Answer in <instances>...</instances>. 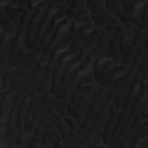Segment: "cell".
Returning <instances> with one entry per match:
<instances>
[{
	"mask_svg": "<svg viewBox=\"0 0 148 148\" xmlns=\"http://www.w3.org/2000/svg\"><path fill=\"white\" fill-rule=\"evenodd\" d=\"M43 1H29L28 8L20 19L16 35L8 56L16 60L23 52L27 50L26 47V38L28 24L30 19L35 13L37 7Z\"/></svg>",
	"mask_w": 148,
	"mask_h": 148,
	"instance_id": "obj_1",
	"label": "cell"
},
{
	"mask_svg": "<svg viewBox=\"0 0 148 148\" xmlns=\"http://www.w3.org/2000/svg\"><path fill=\"white\" fill-rule=\"evenodd\" d=\"M114 108L113 103L106 101L105 102L94 119L87 136L79 145V148H90L94 144L103 142L102 135L105 127L110 113Z\"/></svg>",
	"mask_w": 148,
	"mask_h": 148,
	"instance_id": "obj_2",
	"label": "cell"
},
{
	"mask_svg": "<svg viewBox=\"0 0 148 148\" xmlns=\"http://www.w3.org/2000/svg\"><path fill=\"white\" fill-rule=\"evenodd\" d=\"M69 52H70V43L66 42L51 53L46 66L43 80L37 91L38 93L44 96L50 94L52 79L56 68L62 56Z\"/></svg>",
	"mask_w": 148,
	"mask_h": 148,
	"instance_id": "obj_3",
	"label": "cell"
},
{
	"mask_svg": "<svg viewBox=\"0 0 148 148\" xmlns=\"http://www.w3.org/2000/svg\"><path fill=\"white\" fill-rule=\"evenodd\" d=\"M23 13L17 10L5 25L0 35V60L8 56L13 43Z\"/></svg>",
	"mask_w": 148,
	"mask_h": 148,
	"instance_id": "obj_4",
	"label": "cell"
},
{
	"mask_svg": "<svg viewBox=\"0 0 148 148\" xmlns=\"http://www.w3.org/2000/svg\"><path fill=\"white\" fill-rule=\"evenodd\" d=\"M101 86L100 83L96 82L88 88L82 96L74 109L69 114L74 117L79 127L84 122L92 102Z\"/></svg>",
	"mask_w": 148,
	"mask_h": 148,
	"instance_id": "obj_5",
	"label": "cell"
},
{
	"mask_svg": "<svg viewBox=\"0 0 148 148\" xmlns=\"http://www.w3.org/2000/svg\"><path fill=\"white\" fill-rule=\"evenodd\" d=\"M49 58V57L42 56L41 60L38 64L26 84L18 92L24 97L27 95L31 97L37 92V91L43 80Z\"/></svg>",
	"mask_w": 148,
	"mask_h": 148,
	"instance_id": "obj_6",
	"label": "cell"
},
{
	"mask_svg": "<svg viewBox=\"0 0 148 148\" xmlns=\"http://www.w3.org/2000/svg\"><path fill=\"white\" fill-rule=\"evenodd\" d=\"M61 117L52 105L39 121L34 130V136L29 148H40L43 138L53 122Z\"/></svg>",
	"mask_w": 148,
	"mask_h": 148,
	"instance_id": "obj_7",
	"label": "cell"
},
{
	"mask_svg": "<svg viewBox=\"0 0 148 148\" xmlns=\"http://www.w3.org/2000/svg\"><path fill=\"white\" fill-rule=\"evenodd\" d=\"M35 54L28 50L21 53L8 69L3 77L2 83L0 84V88L3 87L10 90L14 79L23 69L30 58Z\"/></svg>",
	"mask_w": 148,
	"mask_h": 148,
	"instance_id": "obj_8",
	"label": "cell"
},
{
	"mask_svg": "<svg viewBox=\"0 0 148 148\" xmlns=\"http://www.w3.org/2000/svg\"><path fill=\"white\" fill-rule=\"evenodd\" d=\"M73 22L66 18V19L58 26L54 36L49 45L43 53V57H49L51 53L65 44L70 35L71 29Z\"/></svg>",
	"mask_w": 148,
	"mask_h": 148,
	"instance_id": "obj_9",
	"label": "cell"
},
{
	"mask_svg": "<svg viewBox=\"0 0 148 148\" xmlns=\"http://www.w3.org/2000/svg\"><path fill=\"white\" fill-rule=\"evenodd\" d=\"M147 4V0H135L134 3L124 12V14L121 17V24L126 28L132 27L138 31L142 13L145 6Z\"/></svg>",
	"mask_w": 148,
	"mask_h": 148,
	"instance_id": "obj_10",
	"label": "cell"
},
{
	"mask_svg": "<svg viewBox=\"0 0 148 148\" xmlns=\"http://www.w3.org/2000/svg\"><path fill=\"white\" fill-rule=\"evenodd\" d=\"M98 56H92L87 62L77 71L68 84L76 88L78 84L82 83L95 84L96 82L94 72V65L95 61Z\"/></svg>",
	"mask_w": 148,
	"mask_h": 148,
	"instance_id": "obj_11",
	"label": "cell"
},
{
	"mask_svg": "<svg viewBox=\"0 0 148 148\" xmlns=\"http://www.w3.org/2000/svg\"><path fill=\"white\" fill-rule=\"evenodd\" d=\"M60 13L61 12L57 8L49 9L38 28L32 43L28 47L27 50L34 53H36L41 44L42 40L50 28L53 19Z\"/></svg>",
	"mask_w": 148,
	"mask_h": 148,
	"instance_id": "obj_12",
	"label": "cell"
},
{
	"mask_svg": "<svg viewBox=\"0 0 148 148\" xmlns=\"http://www.w3.org/2000/svg\"><path fill=\"white\" fill-rule=\"evenodd\" d=\"M43 54L35 53L29 60L28 63L24 66L23 69L14 79L10 91L18 92L19 90L26 84L34 71H35L38 64L41 60Z\"/></svg>",
	"mask_w": 148,
	"mask_h": 148,
	"instance_id": "obj_13",
	"label": "cell"
},
{
	"mask_svg": "<svg viewBox=\"0 0 148 148\" xmlns=\"http://www.w3.org/2000/svg\"><path fill=\"white\" fill-rule=\"evenodd\" d=\"M133 78L125 77L124 79L116 84L109 91L106 101L112 102L115 108L122 109L123 101L128 90L133 84Z\"/></svg>",
	"mask_w": 148,
	"mask_h": 148,
	"instance_id": "obj_14",
	"label": "cell"
},
{
	"mask_svg": "<svg viewBox=\"0 0 148 148\" xmlns=\"http://www.w3.org/2000/svg\"><path fill=\"white\" fill-rule=\"evenodd\" d=\"M148 31L138 30L135 34L134 42L120 62V66L129 68L135 56L141 51L147 41Z\"/></svg>",
	"mask_w": 148,
	"mask_h": 148,
	"instance_id": "obj_15",
	"label": "cell"
},
{
	"mask_svg": "<svg viewBox=\"0 0 148 148\" xmlns=\"http://www.w3.org/2000/svg\"><path fill=\"white\" fill-rule=\"evenodd\" d=\"M112 88H113L112 86L106 84H103L101 86L92 102L83 123V124L91 125L94 119L106 102L107 96Z\"/></svg>",
	"mask_w": 148,
	"mask_h": 148,
	"instance_id": "obj_16",
	"label": "cell"
},
{
	"mask_svg": "<svg viewBox=\"0 0 148 148\" xmlns=\"http://www.w3.org/2000/svg\"><path fill=\"white\" fill-rule=\"evenodd\" d=\"M79 51H70L62 56L54 71L53 79L50 94L56 95L60 85L61 79L71 62L76 60L79 55Z\"/></svg>",
	"mask_w": 148,
	"mask_h": 148,
	"instance_id": "obj_17",
	"label": "cell"
},
{
	"mask_svg": "<svg viewBox=\"0 0 148 148\" xmlns=\"http://www.w3.org/2000/svg\"><path fill=\"white\" fill-rule=\"evenodd\" d=\"M49 9V5L47 3L46 1H43L42 3L37 7L35 13L30 19L28 24L26 38L27 49L32 43L38 28Z\"/></svg>",
	"mask_w": 148,
	"mask_h": 148,
	"instance_id": "obj_18",
	"label": "cell"
},
{
	"mask_svg": "<svg viewBox=\"0 0 148 148\" xmlns=\"http://www.w3.org/2000/svg\"><path fill=\"white\" fill-rule=\"evenodd\" d=\"M17 93L9 91L0 102V141H2L6 135L9 113Z\"/></svg>",
	"mask_w": 148,
	"mask_h": 148,
	"instance_id": "obj_19",
	"label": "cell"
},
{
	"mask_svg": "<svg viewBox=\"0 0 148 148\" xmlns=\"http://www.w3.org/2000/svg\"><path fill=\"white\" fill-rule=\"evenodd\" d=\"M75 87L68 84L58 94L53 106L62 118L68 114V110Z\"/></svg>",
	"mask_w": 148,
	"mask_h": 148,
	"instance_id": "obj_20",
	"label": "cell"
},
{
	"mask_svg": "<svg viewBox=\"0 0 148 148\" xmlns=\"http://www.w3.org/2000/svg\"><path fill=\"white\" fill-rule=\"evenodd\" d=\"M96 29L90 37L87 42L85 44L82 49L80 51L78 57L76 58L79 61H82L84 63L93 56L94 52L96 48L98 39L102 32L106 28L102 25H96Z\"/></svg>",
	"mask_w": 148,
	"mask_h": 148,
	"instance_id": "obj_21",
	"label": "cell"
},
{
	"mask_svg": "<svg viewBox=\"0 0 148 148\" xmlns=\"http://www.w3.org/2000/svg\"><path fill=\"white\" fill-rule=\"evenodd\" d=\"M117 25L119 24H112L102 32L98 39L94 56H103L105 54L113 38Z\"/></svg>",
	"mask_w": 148,
	"mask_h": 148,
	"instance_id": "obj_22",
	"label": "cell"
},
{
	"mask_svg": "<svg viewBox=\"0 0 148 148\" xmlns=\"http://www.w3.org/2000/svg\"><path fill=\"white\" fill-rule=\"evenodd\" d=\"M126 27L123 24H120L117 25L116 32L110 44L107 52L103 57L110 58L113 62H120L123 57L119 49V44L120 42V37L125 30Z\"/></svg>",
	"mask_w": 148,
	"mask_h": 148,
	"instance_id": "obj_23",
	"label": "cell"
},
{
	"mask_svg": "<svg viewBox=\"0 0 148 148\" xmlns=\"http://www.w3.org/2000/svg\"><path fill=\"white\" fill-rule=\"evenodd\" d=\"M57 97V96L56 95L53 94H49L44 97L43 100L36 108L34 113L31 124L28 129L34 131L39 121L53 105Z\"/></svg>",
	"mask_w": 148,
	"mask_h": 148,
	"instance_id": "obj_24",
	"label": "cell"
},
{
	"mask_svg": "<svg viewBox=\"0 0 148 148\" xmlns=\"http://www.w3.org/2000/svg\"><path fill=\"white\" fill-rule=\"evenodd\" d=\"M147 121L148 118H141L136 120L120 142L119 148H130L142 129L147 124Z\"/></svg>",
	"mask_w": 148,
	"mask_h": 148,
	"instance_id": "obj_25",
	"label": "cell"
},
{
	"mask_svg": "<svg viewBox=\"0 0 148 148\" xmlns=\"http://www.w3.org/2000/svg\"><path fill=\"white\" fill-rule=\"evenodd\" d=\"M121 111L122 109L114 108L112 111L108 119L102 135V140L103 141V143L106 145V146L107 144L110 140L114 133L117 123L118 121L119 116L121 114Z\"/></svg>",
	"mask_w": 148,
	"mask_h": 148,
	"instance_id": "obj_26",
	"label": "cell"
},
{
	"mask_svg": "<svg viewBox=\"0 0 148 148\" xmlns=\"http://www.w3.org/2000/svg\"><path fill=\"white\" fill-rule=\"evenodd\" d=\"M65 19H66V17L64 16L61 13L58 14L57 16H56L53 19L49 31L45 35L43 40H42L41 44L36 53L43 54V51H45L46 48L47 47V46L49 45L51 40L52 39L53 37L54 36L58 26Z\"/></svg>",
	"mask_w": 148,
	"mask_h": 148,
	"instance_id": "obj_27",
	"label": "cell"
},
{
	"mask_svg": "<svg viewBox=\"0 0 148 148\" xmlns=\"http://www.w3.org/2000/svg\"><path fill=\"white\" fill-rule=\"evenodd\" d=\"M24 98V97L21 94L18 92L17 93L14 99L10 112L9 113L8 122L7 124L6 135H9L11 134L17 128V122L18 110H19L20 105Z\"/></svg>",
	"mask_w": 148,
	"mask_h": 148,
	"instance_id": "obj_28",
	"label": "cell"
},
{
	"mask_svg": "<svg viewBox=\"0 0 148 148\" xmlns=\"http://www.w3.org/2000/svg\"><path fill=\"white\" fill-rule=\"evenodd\" d=\"M85 63L83 61H79L77 59L73 60L72 62H71L61 79L60 85L56 93L57 96L64 89V88H65L68 85L69 82L73 77L75 73L77 72V71L80 69L82 66Z\"/></svg>",
	"mask_w": 148,
	"mask_h": 148,
	"instance_id": "obj_29",
	"label": "cell"
},
{
	"mask_svg": "<svg viewBox=\"0 0 148 148\" xmlns=\"http://www.w3.org/2000/svg\"><path fill=\"white\" fill-rule=\"evenodd\" d=\"M96 26L94 27H85L70 45V51H79L82 49L85 44L89 40L96 29Z\"/></svg>",
	"mask_w": 148,
	"mask_h": 148,
	"instance_id": "obj_30",
	"label": "cell"
},
{
	"mask_svg": "<svg viewBox=\"0 0 148 148\" xmlns=\"http://www.w3.org/2000/svg\"><path fill=\"white\" fill-rule=\"evenodd\" d=\"M136 32L132 27H128L126 28L123 32L119 44V49L122 57L124 56L132 45Z\"/></svg>",
	"mask_w": 148,
	"mask_h": 148,
	"instance_id": "obj_31",
	"label": "cell"
},
{
	"mask_svg": "<svg viewBox=\"0 0 148 148\" xmlns=\"http://www.w3.org/2000/svg\"><path fill=\"white\" fill-rule=\"evenodd\" d=\"M62 140L63 139L58 131L55 127L51 125L43 138L41 147H55L58 143Z\"/></svg>",
	"mask_w": 148,
	"mask_h": 148,
	"instance_id": "obj_32",
	"label": "cell"
},
{
	"mask_svg": "<svg viewBox=\"0 0 148 148\" xmlns=\"http://www.w3.org/2000/svg\"><path fill=\"white\" fill-rule=\"evenodd\" d=\"M148 56V43L147 41L146 42L143 49L140 51L134 58L130 66L128 68V71L126 77L133 78L135 76L139 66L143 61L145 57Z\"/></svg>",
	"mask_w": 148,
	"mask_h": 148,
	"instance_id": "obj_33",
	"label": "cell"
},
{
	"mask_svg": "<svg viewBox=\"0 0 148 148\" xmlns=\"http://www.w3.org/2000/svg\"><path fill=\"white\" fill-rule=\"evenodd\" d=\"M44 95L39 93H35L34 95H31L30 97V103L28 108L27 116L25 119V130H27L32 122L33 116L34 113L38 108V105L42 102L44 98Z\"/></svg>",
	"mask_w": 148,
	"mask_h": 148,
	"instance_id": "obj_34",
	"label": "cell"
},
{
	"mask_svg": "<svg viewBox=\"0 0 148 148\" xmlns=\"http://www.w3.org/2000/svg\"><path fill=\"white\" fill-rule=\"evenodd\" d=\"M141 87L140 84H132L130 87L128 93L124 98L122 110L130 112L133 105L136 100L140 91Z\"/></svg>",
	"mask_w": 148,
	"mask_h": 148,
	"instance_id": "obj_35",
	"label": "cell"
},
{
	"mask_svg": "<svg viewBox=\"0 0 148 148\" xmlns=\"http://www.w3.org/2000/svg\"><path fill=\"white\" fill-rule=\"evenodd\" d=\"M108 11L106 6V1H95L90 10L91 17L95 26L98 24L102 16Z\"/></svg>",
	"mask_w": 148,
	"mask_h": 148,
	"instance_id": "obj_36",
	"label": "cell"
},
{
	"mask_svg": "<svg viewBox=\"0 0 148 148\" xmlns=\"http://www.w3.org/2000/svg\"><path fill=\"white\" fill-rule=\"evenodd\" d=\"M29 103L30 97L28 95H27L23 99L18 110L17 122V129L20 130L22 132L25 130V119Z\"/></svg>",
	"mask_w": 148,
	"mask_h": 148,
	"instance_id": "obj_37",
	"label": "cell"
},
{
	"mask_svg": "<svg viewBox=\"0 0 148 148\" xmlns=\"http://www.w3.org/2000/svg\"><path fill=\"white\" fill-rule=\"evenodd\" d=\"M34 136V131L25 130L19 135L15 145L11 148H29Z\"/></svg>",
	"mask_w": 148,
	"mask_h": 148,
	"instance_id": "obj_38",
	"label": "cell"
},
{
	"mask_svg": "<svg viewBox=\"0 0 148 148\" xmlns=\"http://www.w3.org/2000/svg\"><path fill=\"white\" fill-rule=\"evenodd\" d=\"M91 125L82 124L76 134L71 138L66 147H78L80 143L87 136Z\"/></svg>",
	"mask_w": 148,
	"mask_h": 148,
	"instance_id": "obj_39",
	"label": "cell"
},
{
	"mask_svg": "<svg viewBox=\"0 0 148 148\" xmlns=\"http://www.w3.org/2000/svg\"><path fill=\"white\" fill-rule=\"evenodd\" d=\"M92 85L93 84L88 83H82L77 86L72 97L71 104L69 106L68 110V114H69L74 109L76 104L77 103L78 101H79L82 96L83 95L84 92Z\"/></svg>",
	"mask_w": 148,
	"mask_h": 148,
	"instance_id": "obj_40",
	"label": "cell"
},
{
	"mask_svg": "<svg viewBox=\"0 0 148 148\" xmlns=\"http://www.w3.org/2000/svg\"><path fill=\"white\" fill-rule=\"evenodd\" d=\"M130 148H148V124L142 129Z\"/></svg>",
	"mask_w": 148,
	"mask_h": 148,
	"instance_id": "obj_41",
	"label": "cell"
},
{
	"mask_svg": "<svg viewBox=\"0 0 148 148\" xmlns=\"http://www.w3.org/2000/svg\"><path fill=\"white\" fill-rule=\"evenodd\" d=\"M106 6L108 12L115 18L120 20L124 14L121 1H106Z\"/></svg>",
	"mask_w": 148,
	"mask_h": 148,
	"instance_id": "obj_42",
	"label": "cell"
},
{
	"mask_svg": "<svg viewBox=\"0 0 148 148\" xmlns=\"http://www.w3.org/2000/svg\"><path fill=\"white\" fill-rule=\"evenodd\" d=\"M128 71V68L121 67L119 70L110 75L108 79H106L103 84H106L112 86L113 87L123 79H124L127 75ZM102 84V85H103Z\"/></svg>",
	"mask_w": 148,
	"mask_h": 148,
	"instance_id": "obj_43",
	"label": "cell"
},
{
	"mask_svg": "<svg viewBox=\"0 0 148 148\" xmlns=\"http://www.w3.org/2000/svg\"><path fill=\"white\" fill-rule=\"evenodd\" d=\"M113 61L108 57L99 56L96 59L94 65V72L95 76V80L97 82L99 79L101 73L104 68L109 64L113 63Z\"/></svg>",
	"mask_w": 148,
	"mask_h": 148,
	"instance_id": "obj_44",
	"label": "cell"
},
{
	"mask_svg": "<svg viewBox=\"0 0 148 148\" xmlns=\"http://www.w3.org/2000/svg\"><path fill=\"white\" fill-rule=\"evenodd\" d=\"M47 3L49 5V9L57 8L59 10L61 13L65 17H66L68 10L71 7V0L66 1H54V0H47L46 1Z\"/></svg>",
	"mask_w": 148,
	"mask_h": 148,
	"instance_id": "obj_45",
	"label": "cell"
},
{
	"mask_svg": "<svg viewBox=\"0 0 148 148\" xmlns=\"http://www.w3.org/2000/svg\"><path fill=\"white\" fill-rule=\"evenodd\" d=\"M120 68V62H113L110 64L108 65L101 73L99 79L97 82H98L102 86L106 79H108L115 72H116L117 70H119Z\"/></svg>",
	"mask_w": 148,
	"mask_h": 148,
	"instance_id": "obj_46",
	"label": "cell"
},
{
	"mask_svg": "<svg viewBox=\"0 0 148 148\" xmlns=\"http://www.w3.org/2000/svg\"><path fill=\"white\" fill-rule=\"evenodd\" d=\"M22 132L18 129H16L9 135H6L2 141H0V148H11L16 144L18 137Z\"/></svg>",
	"mask_w": 148,
	"mask_h": 148,
	"instance_id": "obj_47",
	"label": "cell"
},
{
	"mask_svg": "<svg viewBox=\"0 0 148 148\" xmlns=\"http://www.w3.org/2000/svg\"><path fill=\"white\" fill-rule=\"evenodd\" d=\"M51 125L58 131L63 140H65L69 138V128L64 118L60 117L57 119Z\"/></svg>",
	"mask_w": 148,
	"mask_h": 148,
	"instance_id": "obj_48",
	"label": "cell"
},
{
	"mask_svg": "<svg viewBox=\"0 0 148 148\" xmlns=\"http://www.w3.org/2000/svg\"><path fill=\"white\" fill-rule=\"evenodd\" d=\"M86 27V24L83 21L76 20L72 25L70 35L66 42L70 43L71 45V43H72L74 41V40L78 36V35L80 34L81 31Z\"/></svg>",
	"mask_w": 148,
	"mask_h": 148,
	"instance_id": "obj_49",
	"label": "cell"
},
{
	"mask_svg": "<svg viewBox=\"0 0 148 148\" xmlns=\"http://www.w3.org/2000/svg\"><path fill=\"white\" fill-rule=\"evenodd\" d=\"M147 72H148V56L145 57L139 66L138 70L134 77L133 84H140L142 79Z\"/></svg>",
	"mask_w": 148,
	"mask_h": 148,
	"instance_id": "obj_50",
	"label": "cell"
},
{
	"mask_svg": "<svg viewBox=\"0 0 148 148\" xmlns=\"http://www.w3.org/2000/svg\"><path fill=\"white\" fill-rule=\"evenodd\" d=\"M14 61V60L8 56L0 60V84L2 83L5 75Z\"/></svg>",
	"mask_w": 148,
	"mask_h": 148,
	"instance_id": "obj_51",
	"label": "cell"
},
{
	"mask_svg": "<svg viewBox=\"0 0 148 148\" xmlns=\"http://www.w3.org/2000/svg\"><path fill=\"white\" fill-rule=\"evenodd\" d=\"M19 8V1H12V3L8 5L6 12V17L5 20L0 24H5L11 20L12 16L16 13Z\"/></svg>",
	"mask_w": 148,
	"mask_h": 148,
	"instance_id": "obj_52",
	"label": "cell"
},
{
	"mask_svg": "<svg viewBox=\"0 0 148 148\" xmlns=\"http://www.w3.org/2000/svg\"><path fill=\"white\" fill-rule=\"evenodd\" d=\"M64 119L67 123L69 128V138H72L73 136L76 132L78 131L79 129V127L76 121V120L70 114H67Z\"/></svg>",
	"mask_w": 148,
	"mask_h": 148,
	"instance_id": "obj_53",
	"label": "cell"
},
{
	"mask_svg": "<svg viewBox=\"0 0 148 148\" xmlns=\"http://www.w3.org/2000/svg\"><path fill=\"white\" fill-rule=\"evenodd\" d=\"M70 8L73 9L76 12L77 16L81 14L82 13L89 10L87 7L86 0L72 1Z\"/></svg>",
	"mask_w": 148,
	"mask_h": 148,
	"instance_id": "obj_54",
	"label": "cell"
},
{
	"mask_svg": "<svg viewBox=\"0 0 148 148\" xmlns=\"http://www.w3.org/2000/svg\"><path fill=\"white\" fill-rule=\"evenodd\" d=\"M76 20H79L83 21L86 24V27H95L94 21H93L91 16L90 10L86 11L82 13L81 14L78 16L76 18Z\"/></svg>",
	"mask_w": 148,
	"mask_h": 148,
	"instance_id": "obj_55",
	"label": "cell"
},
{
	"mask_svg": "<svg viewBox=\"0 0 148 148\" xmlns=\"http://www.w3.org/2000/svg\"><path fill=\"white\" fill-rule=\"evenodd\" d=\"M11 0H2L0 2V23H2L6 17V12L7 7L12 3Z\"/></svg>",
	"mask_w": 148,
	"mask_h": 148,
	"instance_id": "obj_56",
	"label": "cell"
},
{
	"mask_svg": "<svg viewBox=\"0 0 148 148\" xmlns=\"http://www.w3.org/2000/svg\"><path fill=\"white\" fill-rule=\"evenodd\" d=\"M140 22L148 23V4L145 6L143 10Z\"/></svg>",
	"mask_w": 148,
	"mask_h": 148,
	"instance_id": "obj_57",
	"label": "cell"
},
{
	"mask_svg": "<svg viewBox=\"0 0 148 148\" xmlns=\"http://www.w3.org/2000/svg\"><path fill=\"white\" fill-rule=\"evenodd\" d=\"M135 0L134 1H121V3L123 6L124 11H126L134 3Z\"/></svg>",
	"mask_w": 148,
	"mask_h": 148,
	"instance_id": "obj_58",
	"label": "cell"
},
{
	"mask_svg": "<svg viewBox=\"0 0 148 148\" xmlns=\"http://www.w3.org/2000/svg\"><path fill=\"white\" fill-rule=\"evenodd\" d=\"M71 139V138H68V139H66L65 140H63L62 141L58 143L56 145L55 147H66L67 145L68 144V143L70 141Z\"/></svg>",
	"mask_w": 148,
	"mask_h": 148,
	"instance_id": "obj_59",
	"label": "cell"
},
{
	"mask_svg": "<svg viewBox=\"0 0 148 148\" xmlns=\"http://www.w3.org/2000/svg\"><path fill=\"white\" fill-rule=\"evenodd\" d=\"M94 0H92V1H90V0H88V1H86V4H87V7L88 8V9L89 10H91V8L94 2Z\"/></svg>",
	"mask_w": 148,
	"mask_h": 148,
	"instance_id": "obj_60",
	"label": "cell"
}]
</instances>
